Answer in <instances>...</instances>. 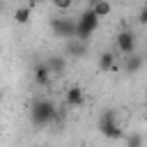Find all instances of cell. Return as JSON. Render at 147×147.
I'll return each instance as SVG.
<instances>
[{
    "label": "cell",
    "instance_id": "1",
    "mask_svg": "<svg viewBox=\"0 0 147 147\" xmlns=\"http://www.w3.org/2000/svg\"><path fill=\"white\" fill-rule=\"evenodd\" d=\"M53 119H55V106H53V101H48V99H39V101L32 103L30 122H32L34 126H46V124H51Z\"/></svg>",
    "mask_w": 147,
    "mask_h": 147
},
{
    "label": "cell",
    "instance_id": "2",
    "mask_svg": "<svg viewBox=\"0 0 147 147\" xmlns=\"http://www.w3.org/2000/svg\"><path fill=\"white\" fill-rule=\"evenodd\" d=\"M99 131H101L103 138H110V140H117V138L124 136L122 129H119V124H117V113L115 110L108 108V110L101 113V117H99Z\"/></svg>",
    "mask_w": 147,
    "mask_h": 147
},
{
    "label": "cell",
    "instance_id": "3",
    "mask_svg": "<svg viewBox=\"0 0 147 147\" xmlns=\"http://www.w3.org/2000/svg\"><path fill=\"white\" fill-rule=\"evenodd\" d=\"M96 28H99V18H96L90 9H85V11L76 18V39L87 41V37H90Z\"/></svg>",
    "mask_w": 147,
    "mask_h": 147
},
{
    "label": "cell",
    "instance_id": "4",
    "mask_svg": "<svg viewBox=\"0 0 147 147\" xmlns=\"http://www.w3.org/2000/svg\"><path fill=\"white\" fill-rule=\"evenodd\" d=\"M51 30L55 32V37H67V39H74L76 37V21L74 18H67V16H53L48 21Z\"/></svg>",
    "mask_w": 147,
    "mask_h": 147
},
{
    "label": "cell",
    "instance_id": "5",
    "mask_svg": "<svg viewBox=\"0 0 147 147\" xmlns=\"http://www.w3.org/2000/svg\"><path fill=\"white\" fill-rule=\"evenodd\" d=\"M117 51H119L124 57H129V55L136 53V34H133L131 30H122V32L117 34Z\"/></svg>",
    "mask_w": 147,
    "mask_h": 147
},
{
    "label": "cell",
    "instance_id": "6",
    "mask_svg": "<svg viewBox=\"0 0 147 147\" xmlns=\"http://www.w3.org/2000/svg\"><path fill=\"white\" fill-rule=\"evenodd\" d=\"M46 67H48L51 76H64V71H67V60H64L62 55H53V57L46 60Z\"/></svg>",
    "mask_w": 147,
    "mask_h": 147
},
{
    "label": "cell",
    "instance_id": "7",
    "mask_svg": "<svg viewBox=\"0 0 147 147\" xmlns=\"http://www.w3.org/2000/svg\"><path fill=\"white\" fill-rule=\"evenodd\" d=\"M87 9H90L99 21H101V18H106V16L113 11V5H110V2H106V0H92Z\"/></svg>",
    "mask_w": 147,
    "mask_h": 147
},
{
    "label": "cell",
    "instance_id": "8",
    "mask_svg": "<svg viewBox=\"0 0 147 147\" xmlns=\"http://www.w3.org/2000/svg\"><path fill=\"white\" fill-rule=\"evenodd\" d=\"M67 53L74 55V57H85L87 55V41H80V39H69L67 41Z\"/></svg>",
    "mask_w": 147,
    "mask_h": 147
},
{
    "label": "cell",
    "instance_id": "9",
    "mask_svg": "<svg viewBox=\"0 0 147 147\" xmlns=\"http://www.w3.org/2000/svg\"><path fill=\"white\" fill-rule=\"evenodd\" d=\"M67 103L74 106V108L83 106V103H85V92H83V87H78V85L69 87V90H67Z\"/></svg>",
    "mask_w": 147,
    "mask_h": 147
},
{
    "label": "cell",
    "instance_id": "10",
    "mask_svg": "<svg viewBox=\"0 0 147 147\" xmlns=\"http://www.w3.org/2000/svg\"><path fill=\"white\" fill-rule=\"evenodd\" d=\"M32 78H34V83H37L39 87H46V85L51 83V78H53V76H51V71H48V67H46V64H37V67H34V76H32Z\"/></svg>",
    "mask_w": 147,
    "mask_h": 147
},
{
    "label": "cell",
    "instance_id": "11",
    "mask_svg": "<svg viewBox=\"0 0 147 147\" xmlns=\"http://www.w3.org/2000/svg\"><path fill=\"white\" fill-rule=\"evenodd\" d=\"M96 64H99L101 71H110V69H115V53H113V51H101Z\"/></svg>",
    "mask_w": 147,
    "mask_h": 147
},
{
    "label": "cell",
    "instance_id": "12",
    "mask_svg": "<svg viewBox=\"0 0 147 147\" xmlns=\"http://www.w3.org/2000/svg\"><path fill=\"white\" fill-rule=\"evenodd\" d=\"M32 7H34L32 2H30V5H18V7H16V11H14V21H16V23H21V25H23V23H28V21H30V16H32Z\"/></svg>",
    "mask_w": 147,
    "mask_h": 147
},
{
    "label": "cell",
    "instance_id": "13",
    "mask_svg": "<svg viewBox=\"0 0 147 147\" xmlns=\"http://www.w3.org/2000/svg\"><path fill=\"white\" fill-rule=\"evenodd\" d=\"M142 62H145V60H142L140 55H136V53H133V55L124 57V71H126V74H138V71H140V67H142Z\"/></svg>",
    "mask_w": 147,
    "mask_h": 147
},
{
    "label": "cell",
    "instance_id": "14",
    "mask_svg": "<svg viewBox=\"0 0 147 147\" xmlns=\"http://www.w3.org/2000/svg\"><path fill=\"white\" fill-rule=\"evenodd\" d=\"M126 147H142V136L140 133H129L126 136Z\"/></svg>",
    "mask_w": 147,
    "mask_h": 147
},
{
    "label": "cell",
    "instance_id": "15",
    "mask_svg": "<svg viewBox=\"0 0 147 147\" xmlns=\"http://www.w3.org/2000/svg\"><path fill=\"white\" fill-rule=\"evenodd\" d=\"M53 5H55V9H62L64 11V9H71L74 7V0H55Z\"/></svg>",
    "mask_w": 147,
    "mask_h": 147
},
{
    "label": "cell",
    "instance_id": "16",
    "mask_svg": "<svg viewBox=\"0 0 147 147\" xmlns=\"http://www.w3.org/2000/svg\"><path fill=\"white\" fill-rule=\"evenodd\" d=\"M138 23H140V25H147V5H142L140 14H138Z\"/></svg>",
    "mask_w": 147,
    "mask_h": 147
},
{
    "label": "cell",
    "instance_id": "17",
    "mask_svg": "<svg viewBox=\"0 0 147 147\" xmlns=\"http://www.w3.org/2000/svg\"><path fill=\"white\" fill-rule=\"evenodd\" d=\"M0 99H2V92H0Z\"/></svg>",
    "mask_w": 147,
    "mask_h": 147
},
{
    "label": "cell",
    "instance_id": "18",
    "mask_svg": "<svg viewBox=\"0 0 147 147\" xmlns=\"http://www.w3.org/2000/svg\"><path fill=\"white\" fill-rule=\"evenodd\" d=\"M0 11H2V5H0Z\"/></svg>",
    "mask_w": 147,
    "mask_h": 147
}]
</instances>
